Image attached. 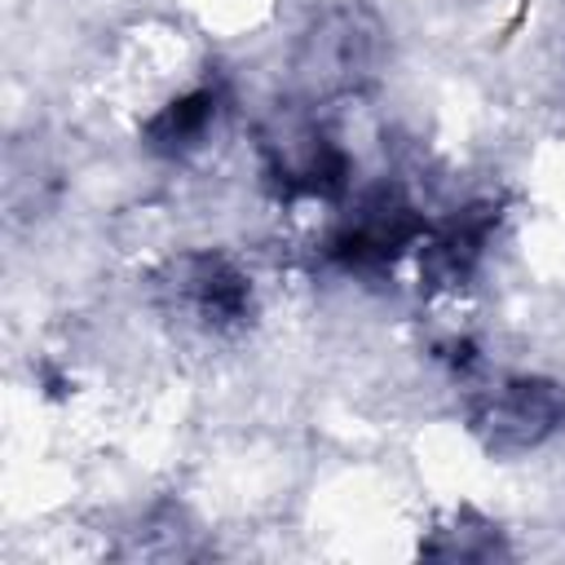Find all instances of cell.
I'll return each instance as SVG.
<instances>
[{"mask_svg":"<svg viewBox=\"0 0 565 565\" xmlns=\"http://www.w3.org/2000/svg\"><path fill=\"white\" fill-rule=\"evenodd\" d=\"M565 415V397L556 384L547 380H503L499 388H490L472 415L477 437L499 450V455H516L539 446Z\"/></svg>","mask_w":565,"mask_h":565,"instance_id":"1","label":"cell"},{"mask_svg":"<svg viewBox=\"0 0 565 565\" xmlns=\"http://www.w3.org/2000/svg\"><path fill=\"white\" fill-rule=\"evenodd\" d=\"M163 287L207 327H230L247 313V278L225 256H181L168 269Z\"/></svg>","mask_w":565,"mask_h":565,"instance_id":"2","label":"cell"},{"mask_svg":"<svg viewBox=\"0 0 565 565\" xmlns=\"http://www.w3.org/2000/svg\"><path fill=\"white\" fill-rule=\"evenodd\" d=\"M415 234H419L415 212L397 194L380 190L349 216V225L335 238V256L349 265H375V260H388L393 252H402L406 243H415Z\"/></svg>","mask_w":565,"mask_h":565,"instance_id":"3","label":"cell"},{"mask_svg":"<svg viewBox=\"0 0 565 565\" xmlns=\"http://www.w3.org/2000/svg\"><path fill=\"white\" fill-rule=\"evenodd\" d=\"M371 53V35L358 26V18H331L322 31H313L309 40V75L322 84H349L353 75H362Z\"/></svg>","mask_w":565,"mask_h":565,"instance_id":"4","label":"cell"},{"mask_svg":"<svg viewBox=\"0 0 565 565\" xmlns=\"http://www.w3.org/2000/svg\"><path fill=\"white\" fill-rule=\"evenodd\" d=\"M486 230H490V216H459L450 230H441L428 247H424V274L441 287H455L472 274V265L481 260V247H486Z\"/></svg>","mask_w":565,"mask_h":565,"instance_id":"5","label":"cell"},{"mask_svg":"<svg viewBox=\"0 0 565 565\" xmlns=\"http://www.w3.org/2000/svg\"><path fill=\"white\" fill-rule=\"evenodd\" d=\"M212 115H216V93H212V88H199V93H190V97L163 106V110L150 119L146 137H150L154 150H163V154H181V150H190V146L207 132Z\"/></svg>","mask_w":565,"mask_h":565,"instance_id":"6","label":"cell"}]
</instances>
